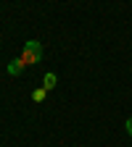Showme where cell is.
<instances>
[{"mask_svg": "<svg viewBox=\"0 0 132 147\" xmlns=\"http://www.w3.org/2000/svg\"><path fill=\"white\" fill-rule=\"evenodd\" d=\"M21 61H24V66H37L42 61V45L37 40H29L21 50Z\"/></svg>", "mask_w": 132, "mask_h": 147, "instance_id": "cell-1", "label": "cell"}, {"mask_svg": "<svg viewBox=\"0 0 132 147\" xmlns=\"http://www.w3.org/2000/svg\"><path fill=\"white\" fill-rule=\"evenodd\" d=\"M24 68H27V66H24V61H21V58H16V61H11V63H8V68H5V71L11 74V76H21Z\"/></svg>", "mask_w": 132, "mask_h": 147, "instance_id": "cell-2", "label": "cell"}, {"mask_svg": "<svg viewBox=\"0 0 132 147\" xmlns=\"http://www.w3.org/2000/svg\"><path fill=\"white\" fill-rule=\"evenodd\" d=\"M55 84H58V76H55V74H45L42 76V87L45 89H53Z\"/></svg>", "mask_w": 132, "mask_h": 147, "instance_id": "cell-3", "label": "cell"}, {"mask_svg": "<svg viewBox=\"0 0 132 147\" xmlns=\"http://www.w3.org/2000/svg\"><path fill=\"white\" fill-rule=\"evenodd\" d=\"M45 95H48V89H45V87H37V89L32 92V100H34V102H42Z\"/></svg>", "mask_w": 132, "mask_h": 147, "instance_id": "cell-4", "label": "cell"}, {"mask_svg": "<svg viewBox=\"0 0 132 147\" xmlns=\"http://www.w3.org/2000/svg\"><path fill=\"white\" fill-rule=\"evenodd\" d=\"M124 126H127V134H129V137H132V116H129V118H127V123H124Z\"/></svg>", "mask_w": 132, "mask_h": 147, "instance_id": "cell-5", "label": "cell"}]
</instances>
